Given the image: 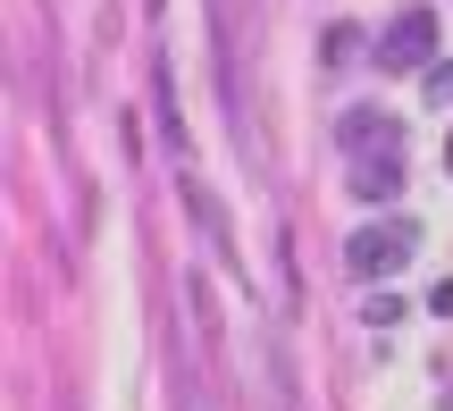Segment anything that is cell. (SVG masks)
Instances as JSON below:
<instances>
[{
	"label": "cell",
	"mask_w": 453,
	"mask_h": 411,
	"mask_svg": "<svg viewBox=\"0 0 453 411\" xmlns=\"http://www.w3.org/2000/svg\"><path fill=\"white\" fill-rule=\"evenodd\" d=\"M344 160H353V202H395L403 194V126L387 110L344 118Z\"/></svg>",
	"instance_id": "obj_1"
},
{
	"label": "cell",
	"mask_w": 453,
	"mask_h": 411,
	"mask_svg": "<svg viewBox=\"0 0 453 411\" xmlns=\"http://www.w3.org/2000/svg\"><path fill=\"white\" fill-rule=\"evenodd\" d=\"M411 252H420V227H411V218H378V227H361L353 244H344V269H353V285H387Z\"/></svg>",
	"instance_id": "obj_2"
},
{
	"label": "cell",
	"mask_w": 453,
	"mask_h": 411,
	"mask_svg": "<svg viewBox=\"0 0 453 411\" xmlns=\"http://www.w3.org/2000/svg\"><path fill=\"white\" fill-rule=\"evenodd\" d=\"M445 168H453V143H445Z\"/></svg>",
	"instance_id": "obj_5"
},
{
	"label": "cell",
	"mask_w": 453,
	"mask_h": 411,
	"mask_svg": "<svg viewBox=\"0 0 453 411\" xmlns=\"http://www.w3.org/2000/svg\"><path fill=\"white\" fill-rule=\"evenodd\" d=\"M428 101H453V59H445V67H428Z\"/></svg>",
	"instance_id": "obj_4"
},
{
	"label": "cell",
	"mask_w": 453,
	"mask_h": 411,
	"mask_svg": "<svg viewBox=\"0 0 453 411\" xmlns=\"http://www.w3.org/2000/svg\"><path fill=\"white\" fill-rule=\"evenodd\" d=\"M437 59V17L428 9H403L387 34H378V67H395V76H411V67Z\"/></svg>",
	"instance_id": "obj_3"
}]
</instances>
